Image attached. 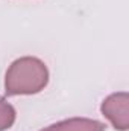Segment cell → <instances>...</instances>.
Returning a JSON list of instances; mask_svg holds the SVG:
<instances>
[{"instance_id": "cell-1", "label": "cell", "mask_w": 129, "mask_h": 131, "mask_svg": "<svg viewBox=\"0 0 129 131\" xmlns=\"http://www.w3.org/2000/svg\"><path fill=\"white\" fill-rule=\"evenodd\" d=\"M49 82V70L40 58L23 57L8 67L5 75V90L9 96L35 95L44 90Z\"/></svg>"}, {"instance_id": "cell-2", "label": "cell", "mask_w": 129, "mask_h": 131, "mask_svg": "<svg viewBox=\"0 0 129 131\" xmlns=\"http://www.w3.org/2000/svg\"><path fill=\"white\" fill-rule=\"evenodd\" d=\"M102 114L111 122L115 130L126 131L129 128V95L128 92H117L103 99L100 105Z\"/></svg>"}, {"instance_id": "cell-3", "label": "cell", "mask_w": 129, "mask_h": 131, "mask_svg": "<svg viewBox=\"0 0 129 131\" xmlns=\"http://www.w3.org/2000/svg\"><path fill=\"white\" fill-rule=\"evenodd\" d=\"M105 124L88 117H71L52 124L40 131H105Z\"/></svg>"}, {"instance_id": "cell-4", "label": "cell", "mask_w": 129, "mask_h": 131, "mask_svg": "<svg viewBox=\"0 0 129 131\" xmlns=\"http://www.w3.org/2000/svg\"><path fill=\"white\" fill-rule=\"evenodd\" d=\"M15 108L0 96V131H5L11 128L15 122Z\"/></svg>"}]
</instances>
